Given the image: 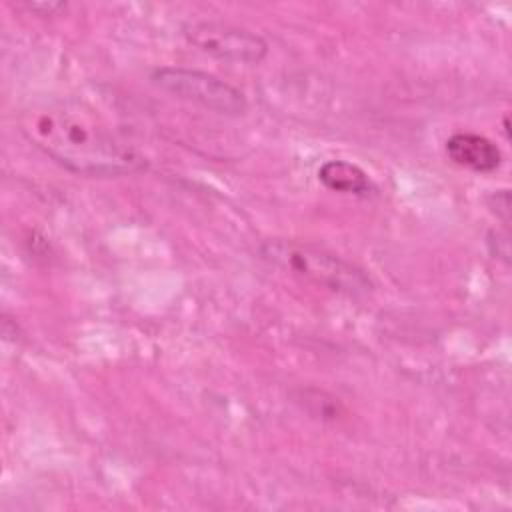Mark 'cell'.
I'll list each match as a JSON object with an SVG mask.
<instances>
[{
	"instance_id": "6",
	"label": "cell",
	"mask_w": 512,
	"mask_h": 512,
	"mask_svg": "<svg viewBox=\"0 0 512 512\" xmlns=\"http://www.w3.org/2000/svg\"><path fill=\"white\" fill-rule=\"evenodd\" d=\"M318 180L324 188L338 192V194H352L366 198L376 188L370 176L358 166L348 160H326L318 168Z\"/></svg>"
},
{
	"instance_id": "3",
	"label": "cell",
	"mask_w": 512,
	"mask_h": 512,
	"mask_svg": "<svg viewBox=\"0 0 512 512\" xmlns=\"http://www.w3.org/2000/svg\"><path fill=\"white\" fill-rule=\"evenodd\" d=\"M150 80L164 92L194 102L224 116H240L248 110L246 96L222 78L186 66H162L152 70Z\"/></svg>"
},
{
	"instance_id": "1",
	"label": "cell",
	"mask_w": 512,
	"mask_h": 512,
	"mask_svg": "<svg viewBox=\"0 0 512 512\" xmlns=\"http://www.w3.org/2000/svg\"><path fill=\"white\" fill-rule=\"evenodd\" d=\"M22 132L68 172L110 178L138 172L144 158L80 100H56L24 114Z\"/></svg>"
},
{
	"instance_id": "2",
	"label": "cell",
	"mask_w": 512,
	"mask_h": 512,
	"mask_svg": "<svg viewBox=\"0 0 512 512\" xmlns=\"http://www.w3.org/2000/svg\"><path fill=\"white\" fill-rule=\"evenodd\" d=\"M260 256L276 268L326 286L334 292L356 296L370 290V280L364 270L308 242L280 238L268 240L260 246Z\"/></svg>"
},
{
	"instance_id": "5",
	"label": "cell",
	"mask_w": 512,
	"mask_h": 512,
	"mask_svg": "<svg viewBox=\"0 0 512 512\" xmlns=\"http://www.w3.org/2000/svg\"><path fill=\"white\" fill-rule=\"evenodd\" d=\"M448 158L472 172H494L502 162L500 148L486 136L474 132H456L446 140Z\"/></svg>"
},
{
	"instance_id": "4",
	"label": "cell",
	"mask_w": 512,
	"mask_h": 512,
	"mask_svg": "<svg viewBox=\"0 0 512 512\" xmlns=\"http://www.w3.org/2000/svg\"><path fill=\"white\" fill-rule=\"evenodd\" d=\"M182 34L200 52L234 64H258L268 54V42L260 34L226 22H192Z\"/></svg>"
},
{
	"instance_id": "7",
	"label": "cell",
	"mask_w": 512,
	"mask_h": 512,
	"mask_svg": "<svg viewBox=\"0 0 512 512\" xmlns=\"http://www.w3.org/2000/svg\"><path fill=\"white\" fill-rule=\"evenodd\" d=\"M490 206H492V212L504 224L510 222V192L506 188L504 190H494V194L490 196Z\"/></svg>"
}]
</instances>
